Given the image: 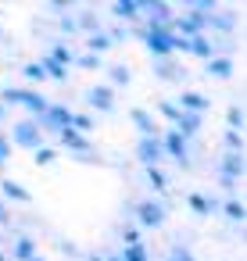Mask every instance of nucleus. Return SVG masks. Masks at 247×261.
<instances>
[{
	"instance_id": "nucleus-1",
	"label": "nucleus",
	"mask_w": 247,
	"mask_h": 261,
	"mask_svg": "<svg viewBox=\"0 0 247 261\" xmlns=\"http://www.w3.org/2000/svg\"><path fill=\"white\" fill-rule=\"evenodd\" d=\"M147 43H151V50L154 54H168L172 47H179V40H172L168 33H161V29H154L151 36H147Z\"/></svg>"
},
{
	"instance_id": "nucleus-2",
	"label": "nucleus",
	"mask_w": 247,
	"mask_h": 261,
	"mask_svg": "<svg viewBox=\"0 0 247 261\" xmlns=\"http://www.w3.org/2000/svg\"><path fill=\"white\" fill-rule=\"evenodd\" d=\"M4 97H8V100H18V104H26V108H33V111H43V108H47V100H43V97H36V93H26V90H8Z\"/></svg>"
},
{
	"instance_id": "nucleus-3",
	"label": "nucleus",
	"mask_w": 247,
	"mask_h": 261,
	"mask_svg": "<svg viewBox=\"0 0 247 261\" xmlns=\"http://www.w3.org/2000/svg\"><path fill=\"white\" fill-rule=\"evenodd\" d=\"M15 140L26 143V147H36V143H40V129H36L33 122H22V125L15 129Z\"/></svg>"
},
{
	"instance_id": "nucleus-4",
	"label": "nucleus",
	"mask_w": 247,
	"mask_h": 261,
	"mask_svg": "<svg viewBox=\"0 0 247 261\" xmlns=\"http://www.w3.org/2000/svg\"><path fill=\"white\" fill-rule=\"evenodd\" d=\"M140 218H143V225H158L161 222V207L158 204H143L140 207Z\"/></svg>"
},
{
	"instance_id": "nucleus-5",
	"label": "nucleus",
	"mask_w": 247,
	"mask_h": 261,
	"mask_svg": "<svg viewBox=\"0 0 247 261\" xmlns=\"http://www.w3.org/2000/svg\"><path fill=\"white\" fill-rule=\"evenodd\" d=\"M158 154H161V147H158L154 140H143V143H140V158H143V161H158Z\"/></svg>"
},
{
	"instance_id": "nucleus-6",
	"label": "nucleus",
	"mask_w": 247,
	"mask_h": 261,
	"mask_svg": "<svg viewBox=\"0 0 247 261\" xmlns=\"http://www.w3.org/2000/svg\"><path fill=\"white\" fill-rule=\"evenodd\" d=\"M90 100H93L97 108H104V111L111 108V93H108V90H90Z\"/></svg>"
},
{
	"instance_id": "nucleus-7",
	"label": "nucleus",
	"mask_w": 247,
	"mask_h": 261,
	"mask_svg": "<svg viewBox=\"0 0 247 261\" xmlns=\"http://www.w3.org/2000/svg\"><path fill=\"white\" fill-rule=\"evenodd\" d=\"M183 104H186L190 111H204V108H208V100H204V97H197V93H186V97H183Z\"/></svg>"
},
{
	"instance_id": "nucleus-8",
	"label": "nucleus",
	"mask_w": 247,
	"mask_h": 261,
	"mask_svg": "<svg viewBox=\"0 0 247 261\" xmlns=\"http://www.w3.org/2000/svg\"><path fill=\"white\" fill-rule=\"evenodd\" d=\"M4 193H8V197H15V200H29V193H26L18 182H4Z\"/></svg>"
},
{
	"instance_id": "nucleus-9",
	"label": "nucleus",
	"mask_w": 247,
	"mask_h": 261,
	"mask_svg": "<svg viewBox=\"0 0 247 261\" xmlns=\"http://www.w3.org/2000/svg\"><path fill=\"white\" fill-rule=\"evenodd\" d=\"M47 122H54V125H61V122H72V115H68V111H61V108H54V111L47 115Z\"/></svg>"
},
{
	"instance_id": "nucleus-10",
	"label": "nucleus",
	"mask_w": 247,
	"mask_h": 261,
	"mask_svg": "<svg viewBox=\"0 0 247 261\" xmlns=\"http://www.w3.org/2000/svg\"><path fill=\"white\" fill-rule=\"evenodd\" d=\"M122 261H147V257H143V247H129Z\"/></svg>"
},
{
	"instance_id": "nucleus-11",
	"label": "nucleus",
	"mask_w": 247,
	"mask_h": 261,
	"mask_svg": "<svg viewBox=\"0 0 247 261\" xmlns=\"http://www.w3.org/2000/svg\"><path fill=\"white\" fill-rule=\"evenodd\" d=\"M186 47H190V50H197V54H211V47H208L204 40H193V43H186Z\"/></svg>"
},
{
	"instance_id": "nucleus-12",
	"label": "nucleus",
	"mask_w": 247,
	"mask_h": 261,
	"mask_svg": "<svg viewBox=\"0 0 247 261\" xmlns=\"http://www.w3.org/2000/svg\"><path fill=\"white\" fill-rule=\"evenodd\" d=\"M211 72L215 75H229V61H211Z\"/></svg>"
},
{
	"instance_id": "nucleus-13",
	"label": "nucleus",
	"mask_w": 247,
	"mask_h": 261,
	"mask_svg": "<svg viewBox=\"0 0 247 261\" xmlns=\"http://www.w3.org/2000/svg\"><path fill=\"white\" fill-rule=\"evenodd\" d=\"M43 75V65H26V79H40Z\"/></svg>"
},
{
	"instance_id": "nucleus-14",
	"label": "nucleus",
	"mask_w": 247,
	"mask_h": 261,
	"mask_svg": "<svg viewBox=\"0 0 247 261\" xmlns=\"http://www.w3.org/2000/svg\"><path fill=\"white\" fill-rule=\"evenodd\" d=\"M133 118H136V125H140V129H143V133H154V129H151V122H147V115H143V111H136V115H133Z\"/></svg>"
},
{
	"instance_id": "nucleus-15",
	"label": "nucleus",
	"mask_w": 247,
	"mask_h": 261,
	"mask_svg": "<svg viewBox=\"0 0 247 261\" xmlns=\"http://www.w3.org/2000/svg\"><path fill=\"white\" fill-rule=\"evenodd\" d=\"M168 147H172L176 158H183V140H179V136H168Z\"/></svg>"
},
{
	"instance_id": "nucleus-16",
	"label": "nucleus",
	"mask_w": 247,
	"mask_h": 261,
	"mask_svg": "<svg viewBox=\"0 0 247 261\" xmlns=\"http://www.w3.org/2000/svg\"><path fill=\"white\" fill-rule=\"evenodd\" d=\"M18 257H33V243H29V240L18 243Z\"/></svg>"
},
{
	"instance_id": "nucleus-17",
	"label": "nucleus",
	"mask_w": 247,
	"mask_h": 261,
	"mask_svg": "<svg viewBox=\"0 0 247 261\" xmlns=\"http://www.w3.org/2000/svg\"><path fill=\"white\" fill-rule=\"evenodd\" d=\"M47 68H51V75H54V79H65V72H61V65H58V61H47Z\"/></svg>"
},
{
	"instance_id": "nucleus-18",
	"label": "nucleus",
	"mask_w": 247,
	"mask_h": 261,
	"mask_svg": "<svg viewBox=\"0 0 247 261\" xmlns=\"http://www.w3.org/2000/svg\"><path fill=\"white\" fill-rule=\"evenodd\" d=\"M115 11H118V15H136V4H118Z\"/></svg>"
},
{
	"instance_id": "nucleus-19",
	"label": "nucleus",
	"mask_w": 247,
	"mask_h": 261,
	"mask_svg": "<svg viewBox=\"0 0 247 261\" xmlns=\"http://www.w3.org/2000/svg\"><path fill=\"white\" fill-rule=\"evenodd\" d=\"M111 75H115V83H129V72H126V68H115Z\"/></svg>"
},
{
	"instance_id": "nucleus-20",
	"label": "nucleus",
	"mask_w": 247,
	"mask_h": 261,
	"mask_svg": "<svg viewBox=\"0 0 247 261\" xmlns=\"http://www.w3.org/2000/svg\"><path fill=\"white\" fill-rule=\"evenodd\" d=\"M90 47H93V50H104V47H108V40H104V36H93V43H90Z\"/></svg>"
},
{
	"instance_id": "nucleus-21",
	"label": "nucleus",
	"mask_w": 247,
	"mask_h": 261,
	"mask_svg": "<svg viewBox=\"0 0 247 261\" xmlns=\"http://www.w3.org/2000/svg\"><path fill=\"white\" fill-rule=\"evenodd\" d=\"M226 211H229V215H233V218H243V207H240V204H229V207H226Z\"/></svg>"
},
{
	"instance_id": "nucleus-22",
	"label": "nucleus",
	"mask_w": 247,
	"mask_h": 261,
	"mask_svg": "<svg viewBox=\"0 0 247 261\" xmlns=\"http://www.w3.org/2000/svg\"><path fill=\"white\" fill-rule=\"evenodd\" d=\"M4 158H8V140H0V165H4Z\"/></svg>"
},
{
	"instance_id": "nucleus-23",
	"label": "nucleus",
	"mask_w": 247,
	"mask_h": 261,
	"mask_svg": "<svg viewBox=\"0 0 247 261\" xmlns=\"http://www.w3.org/2000/svg\"><path fill=\"white\" fill-rule=\"evenodd\" d=\"M29 261H40V257H29Z\"/></svg>"
},
{
	"instance_id": "nucleus-24",
	"label": "nucleus",
	"mask_w": 247,
	"mask_h": 261,
	"mask_svg": "<svg viewBox=\"0 0 247 261\" xmlns=\"http://www.w3.org/2000/svg\"><path fill=\"white\" fill-rule=\"evenodd\" d=\"M90 261H97V257H90Z\"/></svg>"
}]
</instances>
